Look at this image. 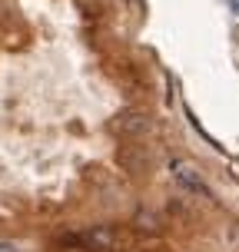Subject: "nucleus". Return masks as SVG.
Returning a JSON list of instances; mask_svg holds the SVG:
<instances>
[{
  "label": "nucleus",
  "instance_id": "nucleus-1",
  "mask_svg": "<svg viewBox=\"0 0 239 252\" xmlns=\"http://www.w3.org/2000/svg\"><path fill=\"white\" fill-rule=\"evenodd\" d=\"M63 242H76V249H87V252H120V249H126L130 236L116 226H93L87 232L63 236Z\"/></svg>",
  "mask_w": 239,
  "mask_h": 252
},
{
  "label": "nucleus",
  "instance_id": "nucleus-2",
  "mask_svg": "<svg viewBox=\"0 0 239 252\" xmlns=\"http://www.w3.org/2000/svg\"><path fill=\"white\" fill-rule=\"evenodd\" d=\"M110 133H116L123 139H143L153 133V123L143 110H123V113H116L110 120Z\"/></svg>",
  "mask_w": 239,
  "mask_h": 252
},
{
  "label": "nucleus",
  "instance_id": "nucleus-3",
  "mask_svg": "<svg viewBox=\"0 0 239 252\" xmlns=\"http://www.w3.org/2000/svg\"><path fill=\"white\" fill-rule=\"evenodd\" d=\"M116 159H120V166L126 173H146V166H150V156L139 146V139H126L120 146V153H116Z\"/></svg>",
  "mask_w": 239,
  "mask_h": 252
},
{
  "label": "nucleus",
  "instance_id": "nucleus-4",
  "mask_svg": "<svg viewBox=\"0 0 239 252\" xmlns=\"http://www.w3.org/2000/svg\"><path fill=\"white\" fill-rule=\"evenodd\" d=\"M173 176H176V183H179L183 189H189V192H200V196H209V186L203 183V176L193 169V166L173 163Z\"/></svg>",
  "mask_w": 239,
  "mask_h": 252
}]
</instances>
